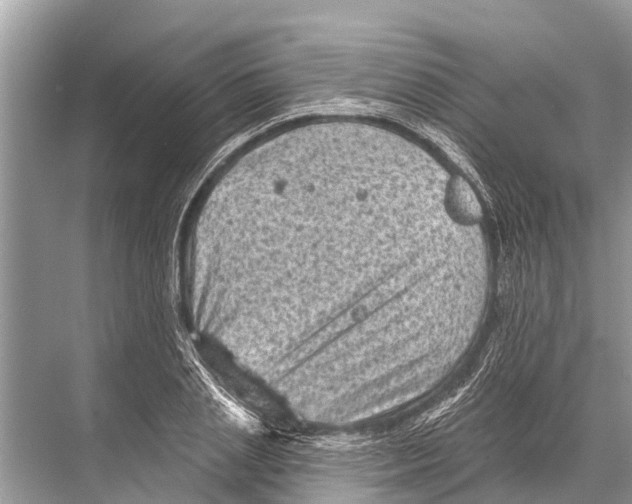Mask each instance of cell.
<instances>
[{
	"label": "cell",
	"mask_w": 632,
	"mask_h": 504,
	"mask_svg": "<svg viewBox=\"0 0 632 504\" xmlns=\"http://www.w3.org/2000/svg\"><path fill=\"white\" fill-rule=\"evenodd\" d=\"M445 204L451 218L463 225L475 224L482 216L476 195L460 177L451 179L446 188Z\"/></svg>",
	"instance_id": "obj_1"
}]
</instances>
